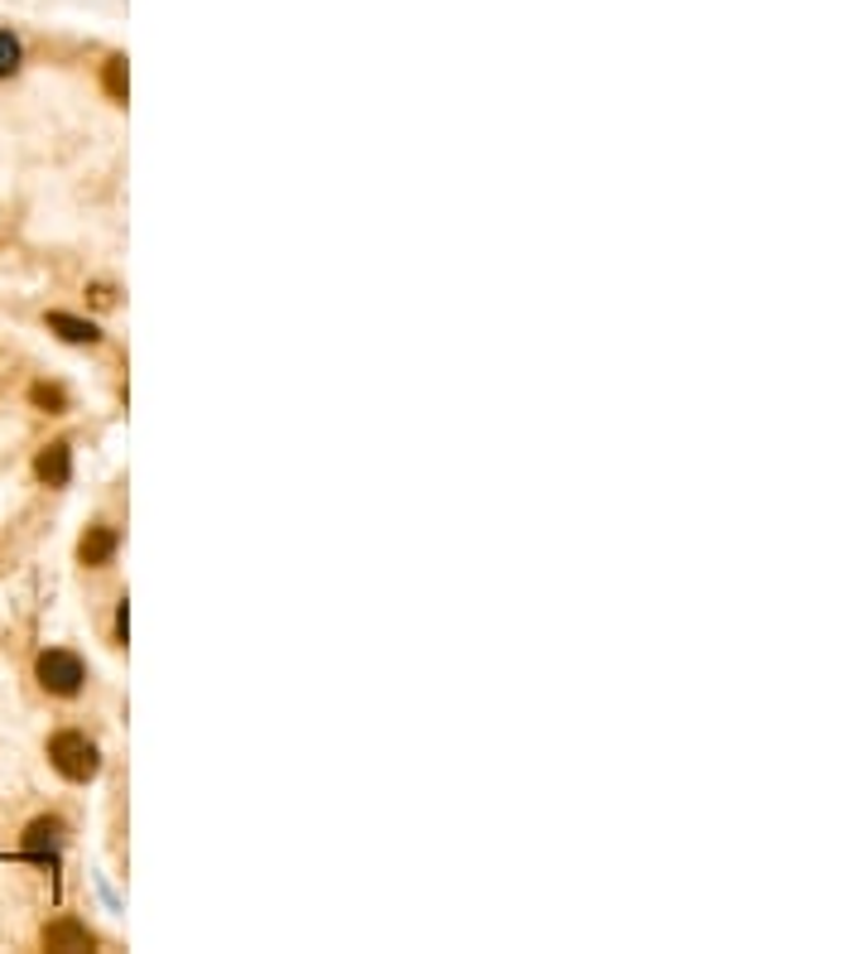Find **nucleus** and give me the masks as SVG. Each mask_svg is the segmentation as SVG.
Wrapping results in <instances>:
<instances>
[{"label": "nucleus", "mask_w": 866, "mask_h": 954, "mask_svg": "<svg viewBox=\"0 0 866 954\" xmlns=\"http://www.w3.org/2000/svg\"><path fill=\"white\" fill-rule=\"evenodd\" d=\"M96 940H92V931L82 921H54V926H44V950H92Z\"/></svg>", "instance_id": "0eeeda50"}, {"label": "nucleus", "mask_w": 866, "mask_h": 954, "mask_svg": "<svg viewBox=\"0 0 866 954\" xmlns=\"http://www.w3.org/2000/svg\"><path fill=\"white\" fill-rule=\"evenodd\" d=\"M48 329H54L63 343H82V347H92V343H102V329H96L92 319H78V313H63V309H54L48 313Z\"/></svg>", "instance_id": "423d86ee"}, {"label": "nucleus", "mask_w": 866, "mask_h": 954, "mask_svg": "<svg viewBox=\"0 0 866 954\" xmlns=\"http://www.w3.org/2000/svg\"><path fill=\"white\" fill-rule=\"evenodd\" d=\"M34 675H39V685H44L48 694H58V699H72L82 685H88V666H82V656H78V651H63V646L44 651L39 666H34Z\"/></svg>", "instance_id": "f03ea898"}, {"label": "nucleus", "mask_w": 866, "mask_h": 954, "mask_svg": "<svg viewBox=\"0 0 866 954\" xmlns=\"http://www.w3.org/2000/svg\"><path fill=\"white\" fill-rule=\"evenodd\" d=\"M34 478L48 482V487H68L72 478V444H48V449H39V458H34Z\"/></svg>", "instance_id": "39448f33"}, {"label": "nucleus", "mask_w": 866, "mask_h": 954, "mask_svg": "<svg viewBox=\"0 0 866 954\" xmlns=\"http://www.w3.org/2000/svg\"><path fill=\"white\" fill-rule=\"evenodd\" d=\"M88 295H92V304H96V309H112V304H116V289H112V285H92Z\"/></svg>", "instance_id": "9b49d317"}, {"label": "nucleus", "mask_w": 866, "mask_h": 954, "mask_svg": "<svg viewBox=\"0 0 866 954\" xmlns=\"http://www.w3.org/2000/svg\"><path fill=\"white\" fill-rule=\"evenodd\" d=\"M63 843H68V825L58 815H39L30 829H24V839H20V849L30 853V859H58L63 853Z\"/></svg>", "instance_id": "7ed1b4c3"}, {"label": "nucleus", "mask_w": 866, "mask_h": 954, "mask_svg": "<svg viewBox=\"0 0 866 954\" xmlns=\"http://www.w3.org/2000/svg\"><path fill=\"white\" fill-rule=\"evenodd\" d=\"M126 88H130V78H126V58H106V92L116 96V102H126Z\"/></svg>", "instance_id": "1a4fd4ad"}, {"label": "nucleus", "mask_w": 866, "mask_h": 954, "mask_svg": "<svg viewBox=\"0 0 866 954\" xmlns=\"http://www.w3.org/2000/svg\"><path fill=\"white\" fill-rule=\"evenodd\" d=\"M116 545H120L116 526L96 521V526L82 530V540H78V560L88 564V570H102V564H112V560H116Z\"/></svg>", "instance_id": "20e7f679"}, {"label": "nucleus", "mask_w": 866, "mask_h": 954, "mask_svg": "<svg viewBox=\"0 0 866 954\" xmlns=\"http://www.w3.org/2000/svg\"><path fill=\"white\" fill-rule=\"evenodd\" d=\"M48 762H54V771L63 781H92L96 771H102V752H96V743L88 738V733H78V728H63V733H54L48 738Z\"/></svg>", "instance_id": "f257e3e1"}, {"label": "nucleus", "mask_w": 866, "mask_h": 954, "mask_svg": "<svg viewBox=\"0 0 866 954\" xmlns=\"http://www.w3.org/2000/svg\"><path fill=\"white\" fill-rule=\"evenodd\" d=\"M20 39L10 30H0V78H10V72H20Z\"/></svg>", "instance_id": "9d476101"}, {"label": "nucleus", "mask_w": 866, "mask_h": 954, "mask_svg": "<svg viewBox=\"0 0 866 954\" xmlns=\"http://www.w3.org/2000/svg\"><path fill=\"white\" fill-rule=\"evenodd\" d=\"M30 401L39 405V410H48V415H63V410H68V391H63V386H54V381H39L30 391Z\"/></svg>", "instance_id": "6e6552de"}]
</instances>
